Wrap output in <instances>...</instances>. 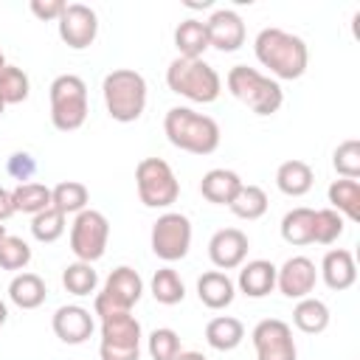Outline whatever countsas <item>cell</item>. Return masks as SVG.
I'll return each instance as SVG.
<instances>
[{
    "label": "cell",
    "mask_w": 360,
    "mask_h": 360,
    "mask_svg": "<svg viewBox=\"0 0 360 360\" xmlns=\"http://www.w3.org/2000/svg\"><path fill=\"white\" fill-rule=\"evenodd\" d=\"M51 326H53V335H56L62 343L79 346V343H84V340L93 335L96 321H93L90 309H84V307H79V304H65V307H59V309L53 312Z\"/></svg>",
    "instance_id": "cell-17"
},
{
    "label": "cell",
    "mask_w": 360,
    "mask_h": 360,
    "mask_svg": "<svg viewBox=\"0 0 360 360\" xmlns=\"http://www.w3.org/2000/svg\"><path fill=\"white\" fill-rule=\"evenodd\" d=\"M62 284L73 295H90L98 287V273L93 270L90 262H70L62 270Z\"/></svg>",
    "instance_id": "cell-33"
},
{
    "label": "cell",
    "mask_w": 360,
    "mask_h": 360,
    "mask_svg": "<svg viewBox=\"0 0 360 360\" xmlns=\"http://www.w3.org/2000/svg\"><path fill=\"white\" fill-rule=\"evenodd\" d=\"M250 250L248 233L239 228H219L211 239H208V259L217 270H236L245 264Z\"/></svg>",
    "instance_id": "cell-15"
},
{
    "label": "cell",
    "mask_w": 360,
    "mask_h": 360,
    "mask_svg": "<svg viewBox=\"0 0 360 360\" xmlns=\"http://www.w3.org/2000/svg\"><path fill=\"white\" fill-rule=\"evenodd\" d=\"M225 84H228V93L242 101L250 112L256 115H273L281 110L284 104V90L281 84L273 79V76H264L262 70L256 68H248V65H233L225 76Z\"/></svg>",
    "instance_id": "cell-3"
},
{
    "label": "cell",
    "mask_w": 360,
    "mask_h": 360,
    "mask_svg": "<svg viewBox=\"0 0 360 360\" xmlns=\"http://www.w3.org/2000/svg\"><path fill=\"white\" fill-rule=\"evenodd\" d=\"M149 245L152 253L160 262H180L186 259L188 248H191V219L180 211H166L155 219L152 233H149Z\"/></svg>",
    "instance_id": "cell-11"
},
{
    "label": "cell",
    "mask_w": 360,
    "mask_h": 360,
    "mask_svg": "<svg viewBox=\"0 0 360 360\" xmlns=\"http://www.w3.org/2000/svg\"><path fill=\"white\" fill-rule=\"evenodd\" d=\"M51 98V124L59 132H76L87 121V84L76 73H62L48 87Z\"/></svg>",
    "instance_id": "cell-6"
},
{
    "label": "cell",
    "mask_w": 360,
    "mask_h": 360,
    "mask_svg": "<svg viewBox=\"0 0 360 360\" xmlns=\"http://www.w3.org/2000/svg\"><path fill=\"white\" fill-rule=\"evenodd\" d=\"M6 172L20 183H31V174L37 172V163H34V158L28 152H14L8 158V163H6Z\"/></svg>",
    "instance_id": "cell-40"
},
{
    "label": "cell",
    "mask_w": 360,
    "mask_h": 360,
    "mask_svg": "<svg viewBox=\"0 0 360 360\" xmlns=\"http://www.w3.org/2000/svg\"><path fill=\"white\" fill-rule=\"evenodd\" d=\"M205 31H208V48H217L222 53L239 51L245 45V22L233 8H217L205 20Z\"/></svg>",
    "instance_id": "cell-16"
},
{
    "label": "cell",
    "mask_w": 360,
    "mask_h": 360,
    "mask_svg": "<svg viewBox=\"0 0 360 360\" xmlns=\"http://www.w3.org/2000/svg\"><path fill=\"white\" fill-rule=\"evenodd\" d=\"M245 340V326L233 315H217L205 323V343L217 352H233Z\"/></svg>",
    "instance_id": "cell-22"
},
{
    "label": "cell",
    "mask_w": 360,
    "mask_h": 360,
    "mask_svg": "<svg viewBox=\"0 0 360 360\" xmlns=\"http://www.w3.org/2000/svg\"><path fill=\"white\" fill-rule=\"evenodd\" d=\"M174 48L183 59H202V53L208 51V31L202 20H183L174 28Z\"/></svg>",
    "instance_id": "cell-25"
},
{
    "label": "cell",
    "mask_w": 360,
    "mask_h": 360,
    "mask_svg": "<svg viewBox=\"0 0 360 360\" xmlns=\"http://www.w3.org/2000/svg\"><path fill=\"white\" fill-rule=\"evenodd\" d=\"M292 323L304 335H321L329 326V307L321 298L307 295L292 307Z\"/></svg>",
    "instance_id": "cell-26"
},
{
    "label": "cell",
    "mask_w": 360,
    "mask_h": 360,
    "mask_svg": "<svg viewBox=\"0 0 360 360\" xmlns=\"http://www.w3.org/2000/svg\"><path fill=\"white\" fill-rule=\"evenodd\" d=\"M346 219L335 208H318L312 217V242L318 245H332L343 236Z\"/></svg>",
    "instance_id": "cell-35"
},
{
    "label": "cell",
    "mask_w": 360,
    "mask_h": 360,
    "mask_svg": "<svg viewBox=\"0 0 360 360\" xmlns=\"http://www.w3.org/2000/svg\"><path fill=\"white\" fill-rule=\"evenodd\" d=\"M31 93V82L28 73L17 65H6L0 70V98L3 104H22Z\"/></svg>",
    "instance_id": "cell-34"
},
{
    "label": "cell",
    "mask_w": 360,
    "mask_h": 360,
    "mask_svg": "<svg viewBox=\"0 0 360 360\" xmlns=\"http://www.w3.org/2000/svg\"><path fill=\"white\" fill-rule=\"evenodd\" d=\"M312 217H315V208H307V205L287 211L281 217V239L295 248L309 245L312 242Z\"/></svg>",
    "instance_id": "cell-29"
},
{
    "label": "cell",
    "mask_w": 360,
    "mask_h": 360,
    "mask_svg": "<svg viewBox=\"0 0 360 360\" xmlns=\"http://www.w3.org/2000/svg\"><path fill=\"white\" fill-rule=\"evenodd\" d=\"M174 360H208L202 352H194V349H188V352H180Z\"/></svg>",
    "instance_id": "cell-43"
},
{
    "label": "cell",
    "mask_w": 360,
    "mask_h": 360,
    "mask_svg": "<svg viewBox=\"0 0 360 360\" xmlns=\"http://www.w3.org/2000/svg\"><path fill=\"white\" fill-rule=\"evenodd\" d=\"M141 295H143V281H141L138 270L121 264L107 276L101 292H96L93 315L104 318L112 312H132V307L141 301Z\"/></svg>",
    "instance_id": "cell-9"
},
{
    "label": "cell",
    "mask_w": 360,
    "mask_h": 360,
    "mask_svg": "<svg viewBox=\"0 0 360 360\" xmlns=\"http://www.w3.org/2000/svg\"><path fill=\"white\" fill-rule=\"evenodd\" d=\"M318 273H321V278H323V284H326L329 290H335V292L349 290V287L357 281V264H354L352 250H346V248H332V250H326V256H323Z\"/></svg>",
    "instance_id": "cell-18"
},
{
    "label": "cell",
    "mask_w": 360,
    "mask_h": 360,
    "mask_svg": "<svg viewBox=\"0 0 360 360\" xmlns=\"http://www.w3.org/2000/svg\"><path fill=\"white\" fill-rule=\"evenodd\" d=\"M253 53L273 73V79H301L307 65H309V51L307 42L284 28H262L253 39Z\"/></svg>",
    "instance_id": "cell-1"
},
{
    "label": "cell",
    "mask_w": 360,
    "mask_h": 360,
    "mask_svg": "<svg viewBox=\"0 0 360 360\" xmlns=\"http://www.w3.org/2000/svg\"><path fill=\"white\" fill-rule=\"evenodd\" d=\"M8 298L20 309H37L48 298V287L37 273H17L8 284Z\"/></svg>",
    "instance_id": "cell-24"
},
{
    "label": "cell",
    "mask_w": 360,
    "mask_h": 360,
    "mask_svg": "<svg viewBox=\"0 0 360 360\" xmlns=\"http://www.w3.org/2000/svg\"><path fill=\"white\" fill-rule=\"evenodd\" d=\"M233 295H236V284L222 270H208V273H202L197 278V298L208 309H225V307H231Z\"/></svg>",
    "instance_id": "cell-20"
},
{
    "label": "cell",
    "mask_w": 360,
    "mask_h": 360,
    "mask_svg": "<svg viewBox=\"0 0 360 360\" xmlns=\"http://www.w3.org/2000/svg\"><path fill=\"white\" fill-rule=\"evenodd\" d=\"M6 68V56H3V51H0V70Z\"/></svg>",
    "instance_id": "cell-45"
},
{
    "label": "cell",
    "mask_w": 360,
    "mask_h": 360,
    "mask_svg": "<svg viewBox=\"0 0 360 360\" xmlns=\"http://www.w3.org/2000/svg\"><path fill=\"white\" fill-rule=\"evenodd\" d=\"M146 349H149V357L152 360H174L183 349H180V335L169 326H158L152 329L149 340H146Z\"/></svg>",
    "instance_id": "cell-38"
},
{
    "label": "cell",
    "mask_w": 360,
    "mask_h": 360,
    "mask_svg": "<svg viewBox=\"0 0 360 360\" xmlns=\"http://www.w3.org/2000/svg\"><path fill=\"white\" fill-rule=\"evenodd\" d=\"M149 287H152L155 301L163 304V307H174V304H180V301L186 298V284H183V278L177 276V270H172V267L155 270Z\"/></svg>",
    "instance_id": "cell-31"
},
{
    "label": "cell",
    "mask_w": 360,
    "mask_h": 360,
    "mask_svg": "<svg viewBox=\"0 0 360 360\" xmlns=\"http://www.w3.org/2000/svg\"><path fill=\"white\" fill-rule=\"evenodd\" d=\"M239 188H242V177L233 169H211L200 180V194L214 205H231Z\"/></svg>",
    "instance_id": "cell-21"
},
{
    "label": "cell",
    "mask_w": 360,
    "mask_h": 360,
    "mask_svg": "<svg viewBox=\"0 0 360 360\" xmlns=\"http://www.w3.org/2000/svg\"><path fill=\"white\" fill-rule=\"evenodd\" d=\"M3 236H6V225H0V239H3Z\"/></svg>",
    "instance_id": "cell-46"
},
{
    "label": "cell",
    "mask_w": 360,
    "mask_h": 360,
    "mask_svg": "<svg viewBox=\"0 0 360 360\" xmlns=\"http://www.w3.org/2000/svg\"><path fill=\"white\" fill-rule=\"evenodd\" d=\"M318 284V270L309 256H290L281 267H276V287L284 298H307Z\"/></svg>",
    "instance_id": "cell-14"
},
{
    "label": "cell",
    "mask_w": 360,
    "mask_h": 360,
    "mask_svg": "<svg viewBox=\"0 0 360 360\" xmlns=\"http://www.w3.org/2000/svg\"><path fill=\"white\" fill-rule=\"evenodd\" d=\"M56 25H59V39L73 51L90 48L98 34V17L84 3H68L62 17L56 20Z\"/></svg>",
    "instance_id": "cell-13"
},
{
    "label": "cell",
    "mask_w": 360,
    "mask_h": 360,
    "mask_svg": "<svg viewBox=\"0 0 360 360\" xmlns=\"http://www.w3.org/2000/svg\"><path fill=\"white\" fill-rule=\"evenodd\" d=\"M11 200H14V211L37 217L39 211L51 208V188L45 183H20L11 191Z\"/></svg>",
    "instance_id": "cell-32"
},
{
    "label": "cell",
    "mask_w": 360,
    "mask_h": 360,
    "mask_svg": "<svg viewBox=\"0 0 360 360\" xmlns=\"http://www.w3.org/2000/svg\"><path fill=\"white\" fill-rule=\"evenodd\" d=\"M135 188L146 208H169L180 197V180L163 158H143L135 166Z\"/></svg>",
    "instance_id": "cell-8"
},
{
    "label": "cell",
    "mask_w": 360,
    "mask_h": 360,
    "mask_svg": "<svg viewBox=\"0 0 360 360\" xmlns=\"http://www.w3.org/2000/svg\"><path fill=\"white\" fill-rule=\"evenodd\" d=\"M6 318H8V307H6L3 301H0V329L6 326Z\"/></svg>",
    "instance_id": "cell-44"
},
{
    "label": "cell",
    "mask_w": 360,
    "mask_h": 360,
    "mask_svg": "<svg viewBox=\"0 0 360 360\" xmlns=\"http://www.w3.org/2000/svg\"><path fill=\"white\" fill-rule=\"evenodd\" d=\"M267 194L262 186H253V183H242V188L236 191V197L231 200V211L239 217V219H259L267 214Z\"/></svg>",
    "instance_id": "cell-30"
},
{
    "label": "cell",
    "mask_w": 360,
    "mask_h": 360,
    "mask_svg": "<svg viewBox=\"0 0 360 360\" xmlns=\"http://www.w3.org/2000/svg\"><path fill=\"white\" fill-rule=\"evenodd\" d=\"M236 287L242 295L248 298H264L276 290V264L267 259H253L248 264H242Z\"/></svg>",
    "instance_id": "cell-19"
},
{
    "label": "cell",
    "mask_w": 360,
    "mask_h": 360,
    "mask_svg": "<svg viewBox=\"0 0 360 360\" xmlns=\"http://www.w3.org/2000/svg\"><path fill=\"white\" fill-rule=\"evenodd\" d=\"M110 242V219L96 211V208H84L82 214L73 217L70 222V250L76 256V262H98L107 250Z\"/></svg>",
    "instance_id": "cell-10"
},
{
    "label": "cell",
    "mask_w": 360,
    "mask_h": 360,
    "mask_svg": "<svg viewBox=\"0 0 360 360\" xmlns=\"http://www.w3.org/2000/svg\"><path fill=\"white\" fill-rule=\"evenodd\" d=\"M28 262H31V248H28V242L20 239V236L6 233V236L0 239V270L20 273V270L28 267Z\"/></svg>",
    "instance_id": "cell-37"
},
{
    "label": "cell",
    "mask_w": 360,
    "mask_h": 360,
    "mask_svg": "<svg viewBox=\"0 0 360 360\" xmlns=\"http://www.w3.org/2000/svg\"><path fill=\"white\" fill-rule=\"evenodd\" d=\"M332 166L340 177L357 180L360 177V141L349 138V141L338 143V149L332 152Z\"/></svg>",
    "instance_id": "cell-39"
},
{
    "label": "cell",
    "mask_w": 360,
    "mask_h": 360,
    "mask_svg": "<svg viewBox=\"0 0 360 360\" xmlns=\"http://www.w3.org/2000/svg\"><path fill=\"white\" fill-rule=\"evenodd\" d=\"M65 219L68 217L62 211H56L53 205L45 208V211H39L37 217H31V233H34V239L42 242V245L56 242L65 233Z\"/></svg>",
    "instance_id": "cell-36"
},
{
    "label": "cell",
    "mask_w": 360,
    "mask_h": 360,
    "mask_svg": "<svg viewBox=\"0 0 360 360\" xmlns=\"http://www.w3.org/2000/svg\"><path fill=\"white\" fill-rule=\"evenodd\" d=\"M101 96L112 121L132 124L146 110V79L132 68H115L104 76Z\"/></svg>",
    "instance_id": "cell-4"
},
{
    "label": "cell",
    "mask_w": 360,
    "mask_h": 360,
    "mask_svg": "<svg viewBox=\"0 0 360 360\" xmlns=\"http://www.w3.org/2000/svg\"><path fill=\"white\" fill-rule=\"evenodd\" d=\"M166 84L172 93L194 104H211L222 93V79L205 59H172L166 68Z\"/></svg>",
    "instance_id": "cell-5"
},
{
    "label": "cell",
    "mask_w": 360,
    "mask_h": 360,
    "mask_svg": "<svg viewBox=\"0 0 360 360\" xmlns=\"http://www.w3.org/2000/svg\"><path fill=\"white\" fill-rule=\"evenodd\" d=\"M326 197H329V208H335L343 219H352V222L360 219V183L357 180H349V177L332 180Z\"/></svg>",
    "instance_id": "cell-27"
},
{
    "label": "cell",
    "mask_w": 360,
    "mask_h": 360,
    "mask_svg": "<svg viewBox=\"0 0 360 360\" xmlns=\"http://www.w3.org/2000/svg\"><path fill=\"white\" fill-rule=\"evenodd\" d=\"M101 321V360H141V321L132 312H112Z\"/></svg>",
    "instance_id": "cell-7"
},
{
    "label": "cell",
    "mask_w": 360,
    "mask_h": 360,
    "mask_svg": "<svg viewBox=\"0 0 360 360\" xmlns=\"http://www.w3.org/2000/svg\"><path fill=\"white\" fill-rule=\"evenodd\" d=\"M14 200H11V191L0 186V222H6L8 217H14Z\"/></svg>",
    "instance_id": "cell-42"
},
{
    "label": "cell",
    "mask_w": 360,
    "mask_h": 360,
    "mask_svg": "<svg viewBox=\"0 0 360 360\" xmlns=\"http://www.w3.org/2000/svg\"><path fill=\"white\" fill-rule=\"evenodd\" d=\"M51 205L56 208V211H62L65 217L68 214H82L87 205H90V191H87V186L84 183H79V180H62V183H56L53 188H51Z\"/></svg>",
    "instance_id": "cell-28"
},
{
    "label": "cell",
    "mask_w": 360,
    "mask_h": 360,
    "mask_svg": "<svg viewBox=\"0 0 360 360\" xmlns=\"http://www.w3.org/2000/svg\"><path fill=\"white\" fill-rule=\"evenodd\" d=\"M3 110H6V104H3V98H0V115H3Z\"/></svg>",
    "instance_id": "cell-47"
},
{
    "label": "cell",
    "mask_w": 360,
    "mask_h": 360,
    "mask_svg": "<svg viewBox=\"0 0 360 360\" xmlns=\"http://www.w3.org/2000/svg\"><path fill=\"white\" fill-rule=\"evenodd\" d=\"M163 132L169 138V143L180 152H191V155H211L219 146V124L205 115L197 112L191 107H172L163 115Z\"/></svg>",
    "instance_id": "cell-2"
},
{
    "label": "cell",
    "mask_w": 360,
    "mask_h": 360,
    "mask_svg": "<svg viewBox=\"0 0 360 360\" xmlns=\"http://www.w3.org/2000/svg\"><path fill=\"white\" fill-rule=\"evenodd\" d=\"M256 360H295L298 349L292 340V329L281 318H264L250 332Z\"/></svg>",
    "instance_id": "cell-12"
},
{
    "label": "cell",
    "mask_w": 360,
    "mask_h": 360,
    "mask_svg": "<svg viewBox=\"0 0 360 360\" xmlns=\"http://www.w3.org/2000/svg\"><path fill=\"white\" fill-rule=\"evenodd\" d=\"M312 183H315L312 166L304 160H284L276 169V186L287 197H304L312 188Z\"/></svg>",
    "instance_id": "cell-23"
},
{
    "label": "cell",
    "mask_w": 360,
    "mask_h": 360,
    "mask_svg": "<svg viewBox=\"0 0 360 360\" xmlns=\"http://www.w3.org/2000/svg\"><path fill=\"white\" fill-rule=\"evenodd\" d=\"M65 6H68V3H62V0H31V3H28L31 14H34L37 20H42V22L59 20L62 11H65Z\"/></svg>",
    "instance_id": "cell-41"
}]
</instances>
